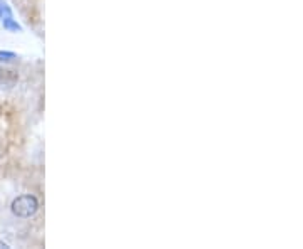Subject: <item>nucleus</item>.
I'll list each match as a JSON object with an SVG mask.
<instances>
[{"mask_svg": "<svg viewBox=\"0 0 303 249\" xmlns=\"http://www.w3.org/2000/svg\"><path fill=\"white\" fill-rule=\"evenodd\" d=\"M12 214L17 217H30L37 212L39 209V201L37 197L30 196V194H24V196H19L17 199L12 201Z\"/></svg>", "mask_w": 303, "mask_h": 249, "instance_id": "obj_1", "label": "nucleus"}, {"mask_svg": "<svg viewBox=\"0 0 303 249\" xmlns=\"http://www.w3.org/2000/svg\"><path fill=\"white\" fill-rule=\"evenodd\" d=\"M19 79V74L14 69H0V88H12Z\"/></svg>", "mask_w": 303, "mask_h": 249, "instance_id": "obj_2", "label": "nucleus"}, {"mask_svg": "<svg viewBox=\"0 0 303 249\" xmlns=\"http://www.w3.org/2000/svg\"><path fill=\"white\" fill-rule=\"evenodd\" d=\"M2 21H4V27L7 29V31H12V32H17V31H20V26H19L17 22H14L12 16H9V17H4Z\"/></svg>", "mask_w": 303, "mask_h": 249, "instance_id": "obj_3", "label": "nucleus"}, {"mask_svg": "<svg viewBox=\"0 0 303 249\" xmlns=\"http://www.w3.org/2000/svg\"><path fill=\"white\" fill-rule=\"evenodd\" d=\"M14 59H15V54H14V52L0 51V61H2V63H9V61H14Z\"/></svg>", "mask_w": 303, "mask_h": 249, "instance_id": "obj_4", "label": "nucleus"}, {"mask_svg": "<svg viewBox=\"0 0 303 249\" xmlns=\"http://www.w3.org/2000/svg\"><path fill=\"white\" fill-rule=\"evenodd\" d=\"M0 247H4V249H7V247H9V244H5V242H2V241H0Z\"/></svg>", "mask_w": 303, "mask_h": 249, "instance_id": "obj_5", "label": "nucleus"}]
</instances>
